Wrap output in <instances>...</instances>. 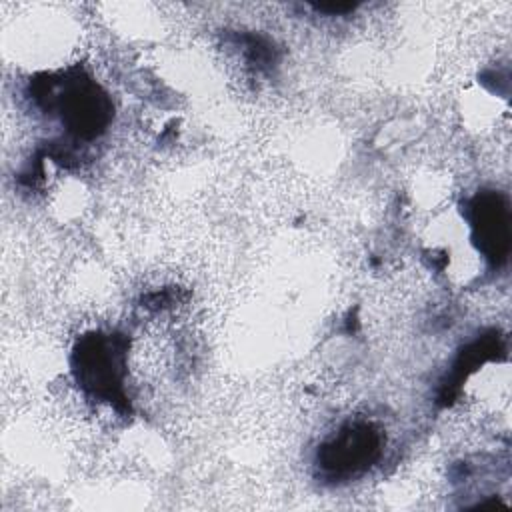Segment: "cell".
Wrapping results in <instances>:
<instances>
[{
  "instance_id": "1",
  "label": "cell",
  "mask_w": 512,
  "mask_h": 512,
  "mask_svg": "<svg viewBox=\"0 0 512 512\" xmlns=\"http://www.w3.org/2000/svg\"><path fill=\"white\" fill-rule=\"evenodd\" d=\"M378 438L368 426H354L338 436L330 446H324L322 462L330 470H350L376 454Z\"/></svg>"
}]
</instances>
